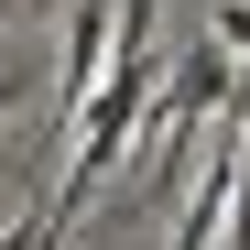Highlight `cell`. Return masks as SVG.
Here are the masks:
<instances>
[{
    "instance_id": "obj_1",
    "label": "cell",
    "mask_w": 250,
    "mask_h": 250,
    "mask_svg": "<svg viewBox=\"0 0 250 250\" xmlns=\"http://www.w3.org/2000/svg\"><path fill=\"white\" fill-rule=\"evenodd\" d=\"M152 76H163V0H120V65H109V87L76 109V163L55 174V196H44V239H65V218L87 207L98 185H109V163L142 142V109H152Z\"/></svg>"
},
{
    "instance_id": "obj_2",
    "label": "cell",
    "mask_w": 250,
    "mask_h": 250,
    "mask_svg": "<svg viewBox=\"0 0 250 250\" xmlns=\"http://www.w3.org/2000/svg\"><path fill=\"white\" fill-rule=\"evenodd\" d=\"M218 98H229V44H218V33H196V44H185V65H174V87L142 109L152 152H174V142H185V120H196V109H218Z\"/></svg>"
},
{
    "instance_id": "obj_3",
    "label": "cell",
    "mask_w": 250,
    "mask_h": 250,
    "mask_svg": "<svg viewBox=\"0 0 250 250\" xmlns=\"http://www.w3.org/2000/svg\"><path fill=\"white\" fill-rule=\"evenodd\" d=\"M229 250H250V109H239V185H229Z\"/></svg>"
},
{
    "instance_id": "obj_4",
    "label": "cell",
    "mask_w": 250,
    "mask_h": 250,
    "mask_svg": "<svg viewBox=\"0 0 250 250\" xmlns=\"http://www.w3.org/2000/svg\"><path fill=\"white\" fill-rule=\"evenodd\" d=\"M218 44H229V55H250V0H218Z\"/></svg>"
},
{
    "instance_id": "obj_5",
    "label": "cell",
    "mask_w": 250,
    "mask_h": 250,
    "mask_svg": "<svg viewBox=\"0 0 250 250\" xmlns=\"http://www.w3.org/2000/svg\"><path fill=\"white\" fill-rule=\"evenodd\" d=\"M11 109H22V87H11V76H0V120H11Z\"/></svg>"
},
{
    "instance_id": "obj_6",
    "label": "cell",
    "mask_w": 250,
    "mask_h": 250,
    "mask_svg": "<svg viewBox=\"0 0 250 250\" xmlns=\"http://www.w3.org/2000/svg\"><path fill=\"white\" fill-rule=\"evenodd\" d=\"M11 11H22V0H0V22H11Z\"/></svg>"
}]
</instances>
